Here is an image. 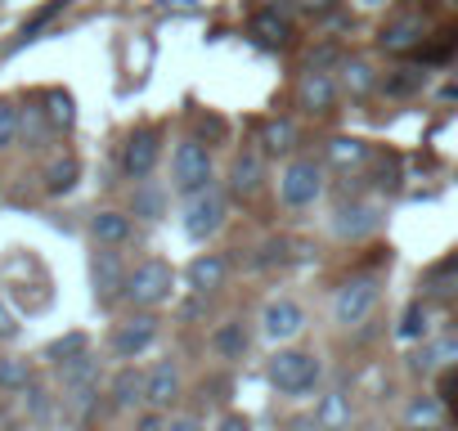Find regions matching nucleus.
Returning <instances> with one entry per match:
<instances>
[{"label":"nucleus","mask_w":458,"mask_h":431,"mask_svg":"<svg viewBox=\"0 0 458 431\" xmlns=\"http://www.w3.org/2000/svg\"><path fill=\"white\" fill-rule=\"evenodd\" d=\"M288 248H293L288 239H270V243H266V248H261V252L252 257V266H257V270H270V266H284V261H288Z\"/></svg>","instance_id":"obj_36"},{"label":"nucleus","mask_w":458,"mask_h":431,"mask_svg":"<svg viewBox=\"0 0 458 431\" xmlns=\"http://www.w3.org/2000/svg\"><path fill=\"white\" fill-rule=\"evenodd\" d=\"M377 310V279L373 275H360V279H346L333 297V319L342 328H360L369 315Z\"/></svg>","instance_id":"obj_3"},{"label":"nucleus","mask_w":458,"mask_h":431,"mask_svg":"<svg viewBox=\"0 0 458 431\" xmlns=\"http://www.w3.org/2000/svg\"><path fill=\"white\" fill-rule=\"evenodd\" d=\"M153 342H157V319H153V315H135V319L117 324V333H113V355H117V359H140Z\"/></svg>","instance_id":"obj_11"},{"label":"nucleus","mask_w":458,"mask_h":431,"mask_svg":"<svg viewBox=\"0 0 458 431\" xmlns=\"http://www.w3.org/2000/svg\"><path fill=\"white\" fill-rule=\"evenodd\" d=\"M261 184H266V162H261L257 148H243L234 157V166H229V189H234L239 198H257Z\"/></svg>","instance_id":"obj_15"},{"label":"nucleus","mask_w":458,"mask_h":431,"mask_svg":"<svg viewBox=\"0 0 458 431\" xmlns=\"http://www.w3.org/2000/svg\"><path fill=\"white\" fill-rule=\"evenodd\" d=\"M171 180L180 198H198L202 189H211V153L202 139H184L171 157Z\"/></svg>","instance_id":"obj_2"},{"label":"nucleus","mask_w":458,"mask_h":431,"mask_svg":"<svg viewBox=\"0 0 458 431\" xmlns=\"http://www.w3.org/2000/svg\"><path fill=\"white\" fill-rule=\"evenodd\" d=\"M216 431H252V422L243 418V413H229V418H220V427Z\"/></svg>","instance_id":"obj_42"},{"label":"nucleus","mask_w":458,"mask_h":431,"mask_svg":"<svg viewBox=\"0 0 458 431\" xmlns=\"http://www.w3.org/2000/svg\"><path fill=\"white\" fill-rule=\"evenodd\" d=\"M162 431H202V427H198V418H171V422H162Z\"/></svg>","instance_id":"obj_45"},{"label":"nucleus","mask_w":458,"mask_h":431,"mask_svg":"<svg viewBox=\"0 0 458 431\" xmlns=\"http://www.w3.org/2000/svg\"><path fill=\"white\" fill-rule=\"evenodd\" d=\"M23 139V108L19 104H0V153H5V148H14Z\"/></svg>","instance_id":"obj_31"},{"label":"nucleus","mask_w":458,"mask_h":431,"mask_svg":"<svg viewBox=\"0 0 458 431\" xmlns=\"http://www.w3.org/2000/svg\"><path fill=\"white\" fill-rule=\"evenodd\" d=\"M377 86H382L391 99H409V95L422 90V72H418V68H395V72H386Z\"/></svg>","instance_id":"obj_28"},{"label":"nucleus","mask_w":458,"mask_h":431,"mask_svg":"<svg viewBox=\"0 0 458 431\" xmlns=\"http://www.w3.org/2000/svg\"><path fill=\"white\" fill-rule=\"evenodd\" d=\"M211 346H216L225 359H243V355H248V328H243L239 319H225V324L216 328Z\"/></svg>","instance_id":"obj_25"},{"label":"nucleus","mask_w":458,"mask_h":431,"mask_svg":"<svg viewBox=\"0 0 458 431\" xmlns=\"http://www.w3.org/2000/svg\"><path fill=\"white\" fill-rule=\"evenodd\" d=\"M360 5H364V10H377V5H386V0H360Z\"/></svg>","instance_id":"obj_48"},{"label":"nucleus","mask_w":458,"mask_h":431,"mask_svg":"<svg viewBox=\"0 0 458 431\" xmlns=\"http://www.w3.org/2000/svg\"><path fill=\"white\" fill-rule=\"evenodd\" d=\"M301 10H310V14H333L337 10V0H297Z\"/></svg>","instance_id":"obj_44"},{"label":"nucleus","mask_w":458,"mask_h":431,"mask_svg":"<svg viewBox=\"0 0 458 431\" xmlns=\"http://www.w3.org/2000/svg\"><path fill=\"white\" fill-rule=\"evenodd\" d=\"M377 46L386 50V55H418L422 46H427V23H422V14H400V19H391L382 32H377Z\"/></svg>","instance_id":"obj_8"},{"label":"nucleus","mask_w":458,"mask_h":431,"mask_svg":"<svg viewBox=\"0 0 458 431\" xmlns=\"http://www.w3.org/2000/svg\"><path fill=\"white\" fill-rule=\"evenodd\" d=\"M220 283H225V257L207 252V257H193V261H189V288H193L198 297L216 292Z\"/></svg>","instance_id":"obj_17"},{"label":"nucleus","mask_w":458,"mask_h":431,"mask_svg":"<svg viewBox=\"0 0 458 431\" xmlns=\"http://www.w3.org/2000/svg\"><path fill=\"white\" fill-rule=\"evenodd\" d=\"M382 225V211L373 207V202H346V207H337V216H333V234L337 239H369L373 230Z\"/></svg>","instance_id":"obj_12"},{"label":"nucleus","mask_w":458,"mask_h":431,"mask_svg":"<svg viewBox=\"0 0 458 431\" xmlns=\"http://www.w3.org/2000/svg\"><path fill=\"white\" fill-rule=\"evenodd\" d=\"M404 342H413V337H422L427 333V306L422 301H409L404 306V315H400V328H395Z\"/></svg>","instance_id":"obj_33"},{"label":"nucleus","mask_w":458,"mask_h":431,"mask_svg":"<svg viewBox=\"0 0 458 431\" xmlns=\"http://www.w3.org/2000/svg\"><path fill=\"white\" fill-rule=\"evenodd\" d=\"M418 373H440V368H458V337H436L413 355Z\"/></svg>","instance_id":"obj_16"},{"label":"nucleus","mask_w":458,"mask_h":431,"mask_svg":"<svg viewBox=\"0 0 458 431\" xmlns=\"http://www.w3.org/2000/svg\"><path fill=\"white\" fill-rule=\"evenodd\" d=\"M41 113H46L50 131H72V126H77V99H72L68 90H50Z\"/></svg>","instance_id":"obj_24"},{"label":"nucleus","mask_w":458,"mask_h":431,"mask_svg":"<svg viewBox=\"0 0 458 431\" xmlns=\"http://www.w3.org/2000/svg\"><path fill=\"white\" fill-rule=\"evenodd\" d=\"M342 90H346L351 99H369V95L377 90L373 63H369V59H346V63H342Z\"/></svg>","instance_id":"obj_20"},{"label":"nucleus","mask_w":458,"mask_h":431,"mask_svg":"<svg viewBox=\"0 0 458 431\" xmlns=\"http://www.w3.org/2000/svg\"><path fill=\"white\" fill-rule=\"evenodd\" d=\"M175 395H180V373H175V364H157V368L144 377V400H148L153 409H166Z\"/></svg>","instance_id":"obj_18"},{"label":"nucleus","mask_w":458,"mask_h":431,"mask_svg":"<svg viewBox=\"0 0 458 431\" xmlns=\"http://www.w3.org/2000/svg\"><path fill=\"white\" fill-rule=\"evenodd\" d=\"M440 422V400L436 395H418L409 404V427H436Z\"/></svg>","instance_id":"obj_34"},{"label":"nucleus","mask_w":458,"mask_h":431,"mask_svg":"<svg viewBox=\"0 0 458 431\" xmlns=\"http://www.w3.org/2000/svg\"><path fill=\"white\" fill-rule=\"evenodd\" d=\"M225 193L211 184V189H202L198 198H189V211H184V234L193 239V243H207L220 225H225Z\"/></svg>","instance_id":"obj_6"},{"label":"nucleus","mask_w":458,"mask_h":431,"mask_svg":"<svg viewBox=\"0 0 458 431\" xmlns=\"http://www.w3.org/2000/svg\"><path fill=\"white\" fill-rule=\"evenodd\" d=\"M23 395H28V413H32V418H46V413H50V400H46V391L28 386Z\"/></svg>","instance_id":"obj_40"},{"label":"nucleus","mask_w":458,"mask_h":431,"mask_svg":"<svg viewBox=\"0 0 458 431\" xmlns=\"http://www.w3.org/2000/svg\"><path fill=\"white\" fill-rule=\"evenodd\" d=\"M171 288H175V270L166 261H140L126 275V301L140 310H157L162 301H171Z\"/></svg>","instance_id":"obj_1"},{"label":"nucleus","mask_w":458,"mask_h":431,"mask_svg":"<svg viewBox=\"0 0 458 431\" xmlns=\"http://www.w3.org/2000/svg\"><path fill=\"white\" fill-rule=\"evenodd\" d=\"M248 32H252V41H257L261 50H284V46H293V19H288V10H279V5L252 14Z\"/></svg>","instance_id":"obj_13"},{"label":"nucleus","mask_w":458,"mask_h":431,"mask_svg":"<svg viewBox=\"0 0 458 431\" xmlns=\"http://www.w3.org/2000/svg\"><path fill=\"white\" fill-rule=\"evenodd\" d=\"M440 95H445V99H458V77H454V81H449V86H445Z\"/></svg>","instance_id":"obj_46"},{"label":"nucleus","mask_w":458,"mask_h":431,"mask_svg":"<svg viewBox=\"0 0 458 431\" xmlns=\"http://www.w3.org/2000/svg\"><path fill=\"white\" fill-rule=\"evenodd\" d=\"M198 126H202V131H207L211 139H225V131H229V126H225L220 117H198Z\"/></svg>","instance_id":"obj_43"},{"label":"nucleus","mask_w":458,"mask_h":431,"mask_svg":"<svg viewBox=\"0 0 458 431\" xmlns=\"http://www.w3.org/2000/svg\"><path fill=\"white\" fill-rule=\"evenodd\" d=\"M319 193H324V171H319V162H315V157H293V162L284 166V175H279V198H284L288 207H310Z\"/></svg>","instance_id":"obj_5"},{"label":"nucleus","mask_w":458,"mask_h":431,"mask_svg":"<svg viewBox=\"0 0 458 431\" xmlns=\"http://www.w3.org/2000/svg\"><path fill=\"white\" fill-rule=\"evenodd\" d=\"M140 400H144V377H140V368L126 364V368L113 377V404H117V409H135Z\"/></svg>","instance_id":"obj_26"},{"label":"nucleus","mask_w":458,"mask_h":431,"mask_svg":"<svg viewBox=\"0 0 458 431\" xmlns=\"http://www.w3.org/2000/svg\"><path fill=\"white\" fill-rule=\"evenodd\" d=\"M377 189H386V193L400 189V157L395 153H382L377 157Z\"/></svg>","instance_id":"obj_37"},{"label":"nucleus","mask_w":458,"mask_h":431,"mask_svg":"<svg viewBox=\"0 0 458 431\" xmlns=\"http://www.w3.org/2000/svg\"><path fill=\"white\" fill-rule=\"evenodd\" d=\"M126 266H122V257L117 252H95V261H90V283H95V301L99 306H113V301H122L126 297Z\"/></svg>","instance_id":"obj_9"},{"label":"nucleus","mask_w":458,"mask_h":431,"mask_svg":"<svg viewBox=\"0 0 458 431\" xmlns=\"http://www.w3.org/2000/svg\"><path fill=\"white\" fill-rule=\"evenodd\" d=\"M28 386H32L28 359H0V391H28Z\"/></svg>","instance_id":"obj_32"},{"label":"nucleus","mask_w":458,"mask_h":431,"mask_svg":"<svg viewBox=\"0 0 458 431\" xmlns=\"http://www.w3.org/2000/svg\"><path fill=\"white\" fill-rule=\"evenodd\" d=\"M19 337V319H14V310L5 306V297H0V342H14Z\"/></svg>","instance_id":"obj_39"},{"label":"nucleus","mask_w":458,"mask_h":431,"mask_svg":"<svg viewBox=\"0 0 458 431\" xmlns=\"http://www.w3.org/2000/svg\"><path fill=\"white\" fill-rule=\"evenodd\" d=\"M315 427H319V431H346V427H351V400H346V391H328V395L319 400Z\"/></svg>","instance_id":"obj_21"},{"label":"nucleus","mask_w":458,"mask_h":431,"mask_svg":"<svg viewBox=\"0 0 458 431\" xmlns=\"http://www.w3.org/2000/svg\"><path fill=\"white\" fill-rule=\"evenodd\" d=\"M90 234H95V243H104V248H117V243H126V239H131V221H126L122 211H95Z\"/></svg>","instance_id":"obj_23"},{"label":"nucleus","mask_w":458,"mask_h":431,"mask_svg":"<svg viewBox=\"0 0 458 431\" xmlns=\"http://www.w3.org/2000/svg\"><path fill=\"white\" fill-rule=\"evenodd\" d=\"M261 144H266V153H293L297 148V126L284 122V117H275V122H266Z\"/></svg>","instance_id":"obj_29"},{"label":"nucleus","mask_w":458,"mask_h":431,"mask_svg":"<svg viewBox=\"0 0 458 431\" xmlns=\"http://www.w3.org/2000/svg\"><path fill=\"white\" fill-rule=\"evenodd\" d=\"M140 431H162V422H157V418H144V422H140Z\"/></svg>","instance_id":"obj_47"},{"label":"nucleus","mask_w":458,"mask_h":431,"mask_svg":"<svg viewBox=\"0 0 458 431\" xmlns=\"http://www.w3.org/2000/svg\"><path fill=\"white\" fill-rule=\"evenodd\" d=\"M324 153H328V162H333L337 171H360V166L369 162L373 148H369L364 139H355V135H337V139H328Z\"/></svg>","instance_id":"obj_19"},{"label":"nucleus","mask_w":458,"mask_h":431,"mask_svg":"<svg viewBox=\"0 0 458 431\" xmlns=\"http://www.w3.org/2000/svg\"><path fill=\"white\" fill-rule=\"evenodd\" d=\"M135 216H144V221H157V216H162V189L140 184V189H135Z\"/></svg>","instance_id":"obj_35"},{"label":"nucleus","mask_w":458,"mask_h":431,"mask_svg":"<svg viewBox=\"0 0 458 431\" xmlns=\"http://www.w3.org/2000/svg\"><path fill=\"white\" fill-rule=\"evenodd\" d=\"M157 153H162V126H144L126 139L122 148V171L126 180H148L153 166H157Z\"/></svg>","instance_id":"obj_7"},{"label":"nucleus","mask_w":458,"mask_h":431,"mask_svg":"<svg viewBox=\"0 0 458 431\" xmlns=\"http://www.w3.org/2000/svg\"><path fill=\"white\" fill-rule=\"evenodd\" d=\"M440 279H449V288H445V292H454V288H458V257H454V261H449V266H440V270H436V279H431V283H440Z\"/></svg>","instance_id":"obj_41"},{"label":"nucleus","mask_w":458,"mask_h":431,"mask_svg":"<svg viewBox=\"0 0 458 431\" xmlns=\"http://www.w3.org/2000/svg\"><path fill=\"white\" fill-rule=\"evenodd\" d=\"M46 126H50V122H46L41 108H23V139H28V144H37V139L46 135Z\"/></svg>","instance_id":"obj_38"},{"label":"nucleus","mask_w":458,"mask_h":431,"mask_svg":"<svg viewBox=\"0 0 458 431\" xmlns=\"http://www.w3.org/2000/svg\"><path fill=\"white\" fill-rule=\"evenodd\" d=\"M261 324H266V337H270V342H293V337L306 328V310H301L297 301H288V297H275V301L266 306Z\"/></svg>","instance_id":"obj_14"},{"label":"nucleus","mask_w":458,"mask_h":431,"mask_svg":"<svg viewBox=\"0 0 458 431\" xmlns=\"http://www.w3.org/2000/svg\"><path fill=\"white\" fill-rule=\"evenodd\" d=\"M86 351H90V337H86V333H68V337H59V342L46 346V359H50L55 368H64L68 359H81Z\"/></svg>","instance_id":"obj_27"},{"label":"nucleus","mask_w":458,"mask_h":431,"mask_svg":"<svg viewBox=\"0 0 458 431\" xmlns=\"http://www.w3.org/2000/svg\"><path fill=\"white\" fill-rule=\"evenodd\" d=\"M64 10H68V0H50V5H41V10H37L28 23H23V32H19V46L37 41V37H41V32H46V28H50V23L64 14Z\"/></svg>","instance_id":"obj_30"},{"label":"nucleus","mask_w":458,"mask_h":431,"mask_svg":"<svg viewBox=\"0 0 458 431\" xmlns=\"http://www.w3.org/2000/svg\"><path fill=\"white\" fill-rule=\"evenodd\" d=\"M297 104H301L310 117H328V113L337 108V81H333V72L310 68V72L301 77V86H297Z\"/></svg>","instance_id":"obj_10"},{"label":"nucleus","mask_w":458,"mask_h":431,"mask_svg":"<svg viewBox=\"0 0 458 431\" xmlns=\"http://www.w3.org/2000/svg\"><path fill=\"white\" fill-rule=\"evenodd\" d=\"M270 382L284 391V395H306L315 382H319V359L306 355V351H279L270 359Z\"/></svg>","instance_id":"obj_4"},{"label":"nucleus","mask_w":458,"mask_h":431,"mask_svg":"<svg viewBox=\"0 0 458 431\" xmlns=\"http://www.w3.org/2000/svg\"><path fill=\"white\" fill-rule=\"evenodd\" d=\"M46 193L50 198H64V193H72L77 189V180H81V162L77 157H55L50 166H46Z\"/></svg>","instance_id":"obj_22"}]
</instances>
